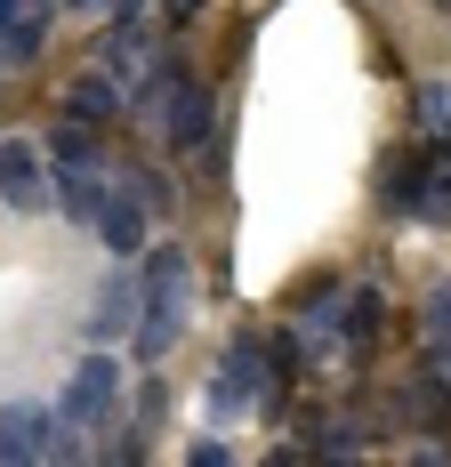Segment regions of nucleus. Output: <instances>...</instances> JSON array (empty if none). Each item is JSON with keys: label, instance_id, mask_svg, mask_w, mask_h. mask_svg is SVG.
<instances>
[{"label": "nucleus", "instance_id": "2", "mask_svg": "<svg viewBox=\"0 0 451 467\" xmlns=\"http://www.w3.org/2000/svg\"><path fill=\"white\" fill-rule=\"evenodd\" d=\"M113 387H121V371H113L105 355H89V363L73 371V387H65V420H73V427H97L105 411H113Z\"/></svg>", "mask_w": 451, "mask_h": 467}, {"label": "nucleus", "instance_id": "6", "mask_svg": "<svg viewBox=\"0 0 451 467\" xmlns=\"http://www.w3.org/2000/svg\"><path fill=\"white\" fill-rule=\"evenodd\" d=\"M202 138H210V97L170 89V145H202Z\"/></svg>", "mask_w": 451, "mask_h": 467}, {"label": "nucleus", "instance_id": "4", "mask_svg": "<svg viewBox=\"0 0 451 467\" xmlns=\"http://www.w3.org/2000/svg\"><path fill=\"white\" fill-rule=\"evenodd\" d=\"M97 234H105V242H113L121 258H130V250H145V202L113 193V202H105V218H97Z\"/></svg>", "mask_w": 451, "mask_h": 467}, {"label": "nucleus", "instance_id": "3", "mask_svg": "<svg viewBox=\"0 0 451 467\" xmlns=\"http://www.w3.org/2000/svg\"><path fill=\"white\" fill-rule=\"evenodd\" d=\"M0 202H8V210H41V202H57V193L41 186L33 145H0Z\"/></svg>", "mask_w": 451, "mask_h": 467}, {"label": "nucleus", "instance_id": "7", "mask_svg": "<svg viewBox=\"0 0 451 467\" xmlns=\"http://www.w3.org/2000/svg\"><path fill=\"white\" fill-rule=\"evenodd\" d=\"M411 210H419V218H451V153H435V161L419 170V186H411Z\"/></svg>", "mask_w": 451, "mask_h": 467}, {"label": "nucleus", "instance_id": "9", "mask_svg": "<svg viewBox=\"0 0 451 467\" xmlns=\"http://www.w3.org/2000/svg\"><path fill=\"white\" fill-rule=\"evenodd\" d=\"M250 355H258L250 338L226 355V371H218V411H242V403H250Z\"/></svg>", "mask_w": 451, "mask_h": 467}, {"label": "nucleus", "instance_id": "8", "mask_svg": "<svg viewBox=\"0 0 451 467\" xmlns=\"http://www.w3.org/2000/svg\"><path fill=\"white\" fill-rule=\"evenodd\" d=\"M57 202H65V218H105V202H113V193L97 186L89 170H65V186H57Z\"/></svg>", "mask_w": 451, "mask_h": 467}, {"label": "nucleus", "instance_id": "11", "mask_svg": "<svg viewBox=\"0 0 451 467\" xmlns=\"http://www.w3.org/2000/svg\"><path fill=\"white\" fill-rule=\"evenodd\" d=\"M57 153H65V161H73V170H81V161H89L97 145H89V130H57Z\"/></svg>", "mask_w": 451, "mask_h": 467}, {"label": "nucleus", "instance_id": "14", "mask_svg": "<svg viewBox=\"0 0 451 467\" xmlns=\"http://www.w3.org/2000/svg\"><path fill=\"white\" fill-rule=\"evenodd\" d=\"M0 467H41V460H33V451H8V443H0Z\"/></svg>", "mask_w": 451, "mask_h": 467}, {"label": "nucleus", "instance_id": "17", "mask_svg": "<svg viewBox=\"0 0 451 467\" xmlns=\"http://www.w3.org/2000/svg\"><path fill=\"white\" fill-rule=\"evenodd\" d=\"M41 8H48V0H41Z\"/></svg>", "mask_w": 451, "mask_h": 467}, {"label": "nucleus", "instance_id": "1", "mask_svg": "<svg viewBox=\"0 0 451 467\" xmlns=\"http://www.w3.org/2000/svg\"><path fill=\"white\" fill-rule=\"evenodd\" d=\"M185 298H194V275H185V250H153L145 258V306H137V355H170L185 330Z\"/></svg>", "mask_w": 451, "mask_h": 467}, {"label": "nucleus", "instance_id": "10", "mask_svg": "<svg viewBox=\"0 0 451 467\" xmlns=\"http://www.w3.org/2000/svg\"><path fill=\"white\" fill-rule=\"evenodd\" d=\"M33 16H48L41 0H0V41H8V33H16V25H33Z\"/></svg>", "mask_w": 451, "mask_h": 467}, {"label": "nucleus", "instance_id": "5", "mask_svg": "<svg viewBox=\"0 0 451 467\" xmlns=\"http://www.w3.org/2000/svg\"><path fill=\"white\" fill-rule=\"evenodd\" d=\"M130 315H137V282L130 275H105V290H97V338H121L130 330Z\"/></svg>", "mask_w": 451, "mask_h": 467}, {"label": "nucleus", "instance_id": "13", "mask_svg": "<svg viewBox=\"0 0 451 467\" xmlns=\"http://www.w3.org/2000/svg\"><path fill=\"white\" fill-rule=\"evenodd\" d=\"M185 467H226V451H218V443H194V460H185Z\"/></svg>", "mask_w": 451, "mask_h": 467}, {"label": "nucleus", "instance_id": "12", "mask_svg": "<svg viewBox=\"0 0 451 467\" xmlns=\"http://www.w3.org/2000/svg\"><path fill=\"white\" fill-rule=\"evenodd\" d=\"M105 105H113V97L97 89V81H81V89H73V113H105Z\"/></svg>", "mask_w": 451, "mask_h": 467}, {"label": "nucleus", "instance_id": "16", "mask_svg": "<svg viewBox=\"0 0 451 467\" xmlns=\"http://www.w3.org/2000/svg\"><path fill=\"white\" fill-rule=\"evenodd\" d=\"M113 8H121V16H137V0H113Z\"/></svg>", "mask_w": 451, "mask_h": 467}, {"label": "nucleus", "instance_id": "15", "mask_svg": "<svg viewBox=\"0 0 451 467\" xmlns=\"http://www.w3.org/2000/svg\"><path fill=\"white\" fill-rule=\"evenodd\" d=\"M170 16H178V25H185V16H202V0H170Z\"/></svg>", "mask_w": 451, "mask_h": 467}]
</instances>
